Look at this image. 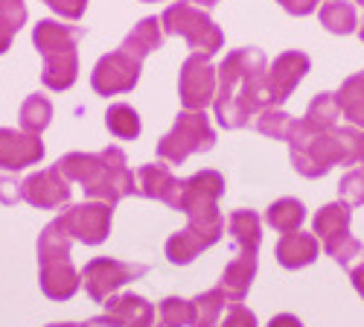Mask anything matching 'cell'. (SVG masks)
Masks as SVG:
<instances>
[{"mask_svg": "<svg viewBox=\"0 0 364 327\" xmlns=\"http://www.w3.org/2000/svg\"><path fill=\"white\" fill-rule=\"evenodd\" d=\"M265 53L259 47H239L225 56L219 65V88H216V120L222 129H242L251 117H259L271 108L265 88Z\"/></svg>", "mask_w": 364, "mask_h": 327, "instance_id": "6da1fadb", "label": "cell"}, {"mask_svg": "<svg viewBox=\"0 0 364 327\" xmlns=\"http://www.w3.org/2000/svg\"><path fill=\"white\" fill-rule=\"evenodd\" d=\"M68 182L82 185L87 199L117 204L137 193V178L129 170L126 152L119 146H105L100 152H68L55 164Z\"/></svg>", "mask_w": 364, "mask_h": 327, "instance_id": "7a4b0ae2", "label": "cell"}, {"mask_svg": "<svg viewBox=\"0 0 364 327\" xmlns=\"http://www.w3.org/2000/svg\"><path fill=\"white\" fill-rule=\"evenodd\" d=\"M85 29L76 24H62L44 18L33 26V44L44 58L41 82L50 91H70L79 79V50Z\"/></svg>", "mask_w": 364, "mask_h": 327, "instance_id": "3957f363", "label": "cell"}, {"mask_svg": "<svg viewBox=\"0 0 364 327\" xmlns=\"http://www.w3.org/2000/svg\"><path fill=\"white\" fill-rule=\"evenodd\" d=\"M70 234L58 225V219L44 225V231L38 234V284L50 301H70L82 286V272H76L70 260Z\"/></svg>", "mask_w": 364, "mask_h": 327, "instance_id": "277c9868", "label": "cell"}, {"mask_svg": "<svg viewBox=\"0 0 364 327\" xmlns=\"http://www.w3.org/2000/svg\"><path fill=\"white\" fill-rule=\"evenodd\" d=\"M289 150H291V164L303 178H321L338 164L341 167L355 164L353 143L344 129L306 132V129H300V123H294Z\"/></svg>", "mask_w": 364, "mask_h": 327, "instance_id": "5b68a950", "label": "cell"}, {"mask_svg": "<svg viewBox=\"0 0 364 327\" xmlns=\"http://www.w3.org/2000/svg\"><path fill=\"white\" fill-rule=\"evenodd\" d=\"M161 26L166 36H181L193 53H204V56H216L225 47V33L213 24L204 9L193 6L190 0H178V4L166 6L161 15Z\"/></svg>", "mask_w": 364, "mask_h": 327, "instance_id": "8992f818", "label": "cell"}, {"mask_svg": "<svg viewBox=\"0 0 364 327\" xmlns=\"http://www.w3.org/2000/svg\"><path fill=\"white\" fill-rule=\"evenodd\" d=\"M216 146V132L204 111H181L172 132L158 140V158L169 164H184L190 155L210 152Z\"/></svg>", "mask_w": 364, "mask_h": 327, "instance_id": "52a82bcc", "label": "cell"}, {"mask_svg": "<svg viewBox=\"0 0 364 327\" xmlns=\"http://www.w3.org/2000/svg\"><path fill=\"white\" fill-rule=\"evenodd\" d=\"M222 234H225V217L219 211L193 214V217H187V228L172 234L166 240V257L175 266H187L201 251L216 246L222 240Z\"/></svg>", "mask_w": 364, "mask_h": 327, "instance_id": "ba28073f", "label": "cell"}, {"mask_svg": "<svg viewBox=\"0 0 364 327\" xmlns=\"http://www.w3.org/2000/svg\"><path fill=\"white\" fill-rule=\"evenodd\" d=\"M149 272L146 263H126V260H114V257H94L85 269H82V284L85 292L94 301H108L117 289H123L126 284L143 278Z\"/></svg>", "mask_w": 364, "mask_h": 327, "instance_id": "9c48e42d", "label": "cell"}, {"mask_svg": "<svg viewBox=\"0 0 364 327\" xmlns=\"http://www.w3.org/2000/svg\"><path fill=\"white\" fill-rule=\"evenodd\" d=\"M216 88H219V68H213L210 56L190 53L178 76V94L184 111H204L207 105H213Z\"/></svg>", "mask_w": 364, "mask_h": 327, "instance_id": "30bf717a", "label": "cell"}, {"mask_svg": "<svg viewBox=\"0 0 364 327\" xmlns=\"http://www.w3.org/2000/svg\"><path fill=\"white\" fill-rule=\"evenodd\" d=\"M111 217H114V204L90 199V202L65 207L55 219L70 234V240H79L85 246H100L111 234Z\"/></svg>", "mask_w": 364, "mask_h": 327, "instance_id": "8fae6325", "label": "cell"}, {"mask_svg": "<svg viewBox=\"0 0 364 327\" xmlns=\"http://www.w3.org/2000/svg\"><path fill=\"white\" fill-rule=\"evenodd\" d=\"M140 71L143 62L134 56H129L126 50H114L105 53L100 62L94 65V73H90V88L100 97H117V94H129L132 88L140 82Z\"/></svg>", "mask_w": 364, "mask_h": 327, "instance_id": "7c38bea8", "label": "cell"}, {"mask_svg": "<svg viewBox=\"0 0 364 327\" xmlns=\"http://www.w3.org/2000/svg\"><path fill=\"white\" fill-rule=\"evenodd\" d=\"M21 196L26 204L38 207V211H62L70 204V182L58 167H47L23 178Z\"/></svg>", "mask_w": 364, "mask_h": 327, "instance_id": "4fadbf2b", "label": "cell"}, {"mask_svg": "<svg viewBox=\"0 0 364 327\" xmlns=\"http://www.w3.org/2000/svg\"><path fill=\"white\" fill-rule=\"evenodd\" d=\"M309 68H312V58L300 50H286L271 62V68L265 71V88H268L271 108H280L294 94V88L309 73Z\"/></svg>", "mask_w": 364, "mask_h": 327, "instance_id": "5bb4252c", "label": "cell"}, {"mask_svg": "<svg viewBox=\"0 0 364 327\" xmlns=\"http://www.w3.org/2000/svg\"><path fill=\"white\" fill-rule=\"evenodd\" d=\"M225 193V175L216 170H201L196 175H190L184 187H181V199L175 211L181 214H210V211H219V199Z\"/></svg>", "mask_w": 364, "mask_h": 327, "instance_id": "9a60e30c", "label": "cell"}, {"mask_svg": "<svg viewBox=\"0 0 364 327\" xmlns=\"http://www.w3.org/2000/svg\"><path fill=\"white\" fill-rule=\"evenodd\" d=\"M102 304L105 313L90 318L94 327H155V307L143 295L123 292V295H111Z\"/></svg>", "mask_w": 364, "mask_h": 327, "instance_id": "2e32d148", "label": "cell"}, {"mask_svg": "<svg viewBox=\"0 0 364 327\" xmlns=\"http://www.w3.org/2000/svg\"><path fill=\"white\" fill-rule=\"evenodd\" d=\"M44 152L47 150H44L41 135L0 126V170L4 172H18V170L33 167L44 158Z\"/></svg>", "mask_w": 364, "mask_h": 327, "instance_id": "e0dca14e", "label": "cell"}, {"mask_svg": "<svg viewBox=\"0 0 364 327\" xmlns=\"http://www.w3.org/2000/svg\"><path fill=\"white\" fill-rule=\"evenodd\" d=\"M137 193L146 196V199H155V202H164L169 207H178V199H181V187L184 182H178L172 175L169 164L158 161V164H143L137 172Z\"/></svg>", "mask_w": 364, "mask_h": 327, "instance_id": "ac0fdd59", "label": "cell"}, {"mask_svg": "<svg viewBox=\"0 0 364 327\" xmlns=\"http://www.w3.org/2000/svg\"><path fill=\"white\" fill-rule=\"evenodd\" d=\"M350 219H353V211H350V204H344L341 199L332 202V204H323L321 211L315 214L312 231L321 240L323 251H329L332 246H338L341 240H347L350 237Z\"/></svg>", "mask_w": 364, "mask_h": 327, "instance_id": "d6986e66", "label": "cell"}, {"mask_svg": "<svg viewBox=\"0 0 364 327\" xmlns=\"http://www.w3.org/2000/svg\"><path fill=\"white\" fill-rule=\"evenodd\" d=\"M257 254H236L222 272V281H219V289L225 292L228 304H242L245 295L257 278Z\"/></svg>", "mask_w": 364, "mask_h": 327, "instance_id": "ffe728a7", "label": "cell"}, {"mask_svg": "<svg viewBox=\"0 0 364 327\" xmlns=\"http://www.w3.org/2000/svg\"><path fill=\"white\" fill-rule=\"evenodd\" d=\"M318 251H321L318 237L315 234H303V231L283 234L277 249H274L283 269H303V266H309V263L318 260Z\"/></svg>", "mask_w": 364, "mask_h": 327, "instance_id": "44dd1931", "label": "cell"}, {"mask_svg": "<svg viewBox=\"0 0 364 327\" xmlns=\"http://www.w3.org/2000/svg\"><path fill=\"white\" fill-rule=\"evenodd\" d=\"M228 231L239 254H257L262 243V222L254 211H233L228 217Z\"/></svg>", "mask_w": 364, "mask_h": 327, "instance_id": "7402d4cb", "label": "cell"}, {"mask_svg": "<svg viewBox=\"0 0 364 327\" xmlns=\"http://www.w3.org/2000/svg\"><path fill=\"white\" fill-rule=\"evenodd\" d=\"M164 26H161V18H143L132 33L123 38V47L119 50H126L129 56H134V58H143L149 56V53H155L161 44H164Z\"/></svg>", "mask_w": 364, "mask_h": 327, "instance_id": "603a6c76", "label": "cell"}, {"mask_svg": "<svg viewBox=\"0 0 364 327\" xmlns=\"http://www.w3.org/2000/svg\"><path fill=\"white\" fill-rule=\"evenodd\" d=\"M338 120H341V108H338L336 94H318L297 123L306 132H332V129H338Z\"/></svg>", "mask_w": 364, "mask_h": 327, "instance_id": "cb8c5ba5", "label": "cell"}, {"mask_svg": "<svg viewBox=\"0 0 364 327\" xmlns=\"http://www.w3.org/2000/svg\"><path fill=\"white\" fill-rule=\"evenodd\" d=\"M341 117H347V123L355 129H364V71L347 76L341 88L336 91Z\"/></svg>", "mask_w": 364, "mask_h": 327, "instance_id": "d4e9b609", "label": "cell"}, {"mask_svg": "<svg viewBox=\"0 0 364 327\" xmlns=\"http://www.w3.org/2000/svg\"><path fill=\"white\" fill-rule=\"evenodd\" d=\"M303 219H306V207H303L300 199H291V196L277 199V202L265 211V222L274 228V231H280V234H294V231H300Z\"/></svg>", "mask_w": 364, "mask_h": 327, "instance_id": "484cf974", "label": "cell"}, {"mask_svg": "<svg viewBox=\"0 0 364 327\" xmlns=\"http://www.w3.org/2000/svg\"><path fill=\"white\" fill-rule=\"evenodd\" d=\"M318 15L323 29H329L332 36H350L358 29V15L350 0H326Z\"/></svg>", "mask_w": 364, "mask_h": 327, "instance_id": "4316f807", "label": "cell"}, {"mask_svg": "<svg viewBox=\"0 0 364 327\" xmlns=\"http://www.w3.org/2000/svg\"><path fill=\"white\" fill-rule=\"evenodd\" d=\"M18 120H21V132L29 135H41L50 123H53V103L44 94H29L18 111Z\"/></svg>", "mask_w": 364, "mask_h": 327, "instance_id": "83f0119b", "label": "cell"}, {"mask_svg": "<svg viewBox=\"0 0 364 327\" xmlns=\"http://www.w3.org/2000/svg\"><path fill=\"white\" fill-rule=\"evenodd\" d=\"M225 307H230V304L219 286L196 295L193 299V327H219Z\"/></svg>", "mask_w": 364, "mask_h": 327, "instance_id": "f1b7e54d", "label": "cell"}, {"mask_svg": "<svg viewBox=\"0 0 364 327\" xmlns=\"http://www.w3.org/2000/svg\"><path fill=\"white\" fill-rule=\"evenodd\" d=\"M105 126H108V132H111L114 137H119V140H134V137H140V129H143L140 114H137L129 103H114V105L105 111Z\"/></svg>", "mask_w": 364, "mask_h": 327, "instance_id": "f546056e", "label": "cell"}, {"mask_svg": "<svg viewBox=\"0 0 364 327\" xmlns=\"http://www.w3.org/2000/svg\"><path fill=\"white\" fill-rule=\"evenodd\" d=\"M294 117L291 114H286L283 108H265L259 117H257V129H259V135H265V137H274V140H286L289 143V137H291V132H294Z\"/></svg>", "mask_w": 364, "mask_h": 327, "instance_id": "4dcf8cb0", "label": "cell"}, {"mask_svg": "<svg viewBox=\"0 0 364 327\" xmlns=\"http://www.w3.org/2000/svg\"><path fill=\"white\" fill-rule=\"evenodd\" d=\"M158 318H161V327H193V301L169 295L158 307Z\"/></svg>", "mask_w": 364, "mask_h": 327, "instance_id": "1f68e13d", "label": "cell"}, {"mask_svg": "<svg viewBox=\"0 0 364 327\" xmlns=\"http://www.w3.org/2000/svg\"><path fill=\"white\" fill-rule=\"evenodd\" d=\"M338 196H341V202L350 204V207L364 204V164H361V167H353V170L341 178Z\"/></svg>", "mask_w": 364, "mask_h": 327, "instance_id": "d6a6232c", "label": "cell"}, {"mask_svg": "<svg viewBox=\"0 0 364 327\" xmlns=\"http://www.w3.org/2000/svg\"><path fill=\"white\" fill-rule=\"evenodd\" d=\"M219 327H257V316L242 304H230L225 318L219 321Z\"/></svg>", "mask_w": 364, "mask_h": 327, "instance_id": "836d02e7", "label": "cell"}, {"mask_svg": "<svg viewBox=\"0 0 364 327\" xmlns=\"http://www.w3.org/2000/svg\"><path fill=\"white\" fill-rule=\"evenodd\" d=\"M44 4L55 12V15H62L68 21H79L87 9V0H44Z\"/></svg>", "mask_w": 364, "mask_h": 327, "instance_id": "e575fe53", "label": "cell"}, {"mask_svg": "<svg viewBox=\"0 0 364 327\" xmlns=\"http://www.w3.org/2000/svg\"><path fill=\"white\" fill-rule=\"evenodd\" d=\"M0 18L9 21L15 29L26 24V4L23 0H0Z\"/></svg>", "mask_w": 364, "mask_h": 327, "instance_id": "d590c367", "label": "cell"}, {"mask_svg": "<svg viewBox=\"0 0 364 327\" xmlns=\"http://www.w3.org/2000/svg\"><path fill=\"white\" fill-rule=\"evenodd\" d=\"M18 202H23L21 182L15 175H0V204H18Z\"/></svg>", "mask_w": 364, "mask_h": 327, "instance_id": "8d00e7d4", "label": "cell"}, {"mask_svg": "<svg viewBox=\"0 0 364 327\" xmlns=\"http://www.w3.org/2000/svg\"><path fill=\"white\" fill-rule=\"evenodd\" d=\"M277 4H280V6H283L289 15L303 18V15H312V12H315L318 0H277Z\"/></svg>", "mask_w": 364, "mask_h": 327, "instance_id": "74e56055", "label": "cell"}, {"mask_svg": "<svg viewBox=\"0 0 364 327\" xmlns=\"http://www.w3.org/2000/svg\"><path fill=\"white\" fill-rule=\"evenodd\" d=\"M350 143H353V152H355V164L361 161L364 164V129H355V126H344Z\"/></svg>", "mask_w": 364, "mask_h": 327, "instance_id": "f35d334b", "label": "cell"}, {"mask_svg": "<svg viewBox=\"0 0 364 327\" xmlns=\"http://www.w3.org/2000/svg\"><path fill=\"white\" fill-rule=\"evenodd\" d=\"M15 33H18V29H15L9 21H4V18H0V56H4V53L12 47V38H15Z\"/></svg>", "mask_w": 364, "mask_h": 327, "instance_id": "ab89813d", "label": "cell"}, {"mask_svg": "<svg viewBox=\"0 0 364 327\" xmlns=\"http://www.w3.org/2000/svg\"><path fill=\"white\" fill-rule=\"evenodd\" d=\"M350 272V278H353V286H355V292L361 295V299H364V257L353 266V269H347Z\"/></svg>", "mask_w": 364, "mask_h": 327, "instance_id": "60d3db41", "label": "cell"}, {"mask_svg": "<svg viewBox=\"0 0 364 327\" xmlns=\"http://www.w3.org/2000/svg\"><path fill=\"white\" fill-rule=\"evenodd\" d=\"M268 327H303L300 324V318H294L291 313H280V316H274L268 321Z\"/></svg>", "mask_w": 364, "mask_h": 327, "instance_id": "b9f144b4", "label": "cell"}, {"mask_svg": "<svg viewBox=\"0 0 364 327\" xmlns=\"http://www.w3.org/2000/svg\"><path fill=\"white\" fill-rule=\"evenodd\" d=\"M190 4H193V6H198V9H204V12H207V9H213V6H216V4H219V0H190Z\"/></svg>", "mask_w": 364, "mask_h": 327, "instance_id": "7bdbcfd3", "label": "cell"}, {"mask_svg": "<svg viewBox=\"0 0 364 327\" xmlns=\"http://www.w3.org/2000/svg\"><path fill=\"white\" fill-rule=\"evenodd\" d=\"M47 327H94L90 321H85V324H76V321H62V324H47Z\"/></svg>", "mask_w": 364, "mask_h": 327, "instance_id": "ee69618b", "label": "cell"}, {"mask_svg": "<svg viewBox=\"0 0 364 327\" xmlns=\"http://www.w3.org/2000/svg\"><path fill=\"white\" fill-rule=\"evenodd\" d=\"M358 36H361V41H364V21H361V26H358Z\"/></svg>", "mask_w": 364, "mask_h": 327, "instance_id": "f6af8a7d", "label": "cell"}, {"mask_svg": "<svg viewBox=\"0 0 364 327\" xmlns=\"http://www.w3.org/2000/svg\"><path fill=\"white\" fill-rule=\"evenodd\" d=\"M355 4H358V6H364V0H355Z\"/></svg>", "mask_w": 364, "mask_h": 327, "instance_id": "bcb514c9", "label": "cell"}, {"mask_svg": "<svg viewBox=\"0 0 364 327\" xmlns=\"http://www.w3.org/2000/svg\"><path fill=\"white\" fill-rule=\"evenodd\" d=\"M143 4H155V0H143Z\"/></svg>", "mask_w": 364, "mask_h": 327, "instance_id": "7dc6e473", "label": "cell"}]
</instances>
